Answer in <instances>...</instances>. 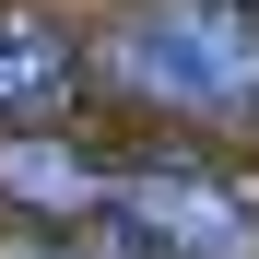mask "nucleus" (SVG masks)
Segmentation results:
<instances>
[{
  "instance_id": "obj_6",
  "label": "nucleus",
  "mask_w": 259,
  "mask_h": 259,
  "mask_svg": "<svg viewBox=\"0 0 259 259\" xmlns=\"http://www.w3.org/2000/svg\"><path fill=\"white\" fill-rule=\"evenodd\" d=\"M247 12H259V0H247Z\"/></svg>"
},
{
  "instance_id": "obj_4",
  "label": "nucleus",
  "mask_w": 259,
  "mask_h": 259,
  "mask_svg": "<svg viewBox=\"0 0 259 259\" xmlns=\"http://www.w3.org/2000/svg\"><path fill=\"white\" fill-rule=\"evenodd\" d=\"M82 95V35L59 12H0V130H59Z\"/></svg>"
},
{
  "instance_id": "obj_2",
  "label": "nucleus",
  "mask_w": 259,
  "mask_h": 259,
  "mask_svg": "<svg viewBox=\"0 0 259 259\" xmlns=\"http://www.w3.org/2000/svg\"><path fill=\"white\" fill-rule=\"evenodd\" d=\"M106 224L142 236L153 259H259V189L212 153H130Z\"/></svg>"
},
{
  "instance_id": "obj_3",
  "label": "nucleus",
  "mask_w": 259,
  "mask_h": 259,
  "mask_svg": "<svg viewBox=\"0 0 259 259\" xmlns=\"http://www.w3.org/2000/svg\"><path fill=\"white\" fill-rule=\"evenodd\" d=\"M106 200H118V165L106 153H82L71 130H0V212L12 224H106Z\"/></svg>"
},
{
  "instance_id": "obj_5",
  "label": "nucleus",
  "mask_w": 259,
  "mask_h": 259,
  "mask_svg": "<svg viewBox=\"0 0 259 259\" xmlns=\"http://www.w3.org/2000/svg\"><path fill=\"white\" fill-rule=\"evenodd\" d=\"M0 259H95V247H71V236H48V224H12Z\"/></svg>"
},
{
  "instance_id": "obj_1",
  "label": "nucleus",
  "mask_w": 259,
  "mask_h": 259,
  "mask_svg": "<svg viewBox=\"0 0 259 259\" xmlns=\"http://www.w3.org/2000/svg\"><path fill=\"white\" fill-rule=\"evenodd\" d=\"M95 71L189 130H259V12L247 0H130Z\"/></svg>"
}]
</instances>
